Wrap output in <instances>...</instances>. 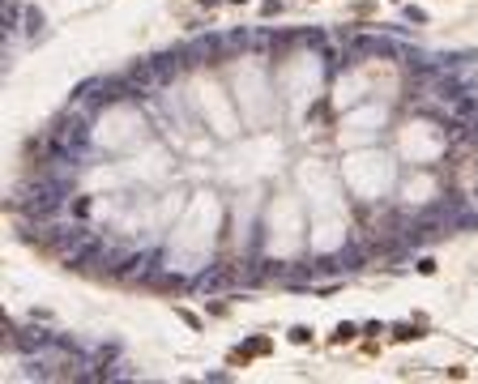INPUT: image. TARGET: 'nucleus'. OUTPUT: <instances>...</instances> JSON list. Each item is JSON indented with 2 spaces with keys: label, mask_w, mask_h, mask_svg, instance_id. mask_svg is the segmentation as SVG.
Masks as SVG:
<instances>
[{
  "label": "nucleus",
  "mask_w": 478,
  "mask_h": 384,
  "mask_svg": "<svg viewBox=\"0 0 478 384\" xmlns=\"http://www.w3.org/2000/svg\"><path fill=\"white\" fill-rule=\"evenodd\" d=\"M47 141H51L60 154H73V150L85 141V124H81V120H64V124H60V128H56Z\"/></svg>",
  "instance_id": "nucleus-1"
},
{
  "label": "nucleus",
  "mask_w": 478,
  "mask_h": 384,
  "mask_svg": "<svg viewBox=\"0 0 478 384\" xmlns=\"http://www.w3.org/2000/svg\"><path fill=\"white\" fill-rule=\"evenodd\" d=\"M21 30H26V34H38V30H43V13H38V9H26V26H21Z\"/></svg>",
  "instance_id": "nucleus-2"
},
{
  "label": "nucleus",
  "mask_w": 478,
  "mask_h": 384,
  "mask_svg": "<svg viewBox=\"0 0 478 384\" xmlns=\"http://www.w3.org/2000/svg\"><path fill=\"white\" fill-rule=\"evenodd\" d=\"M355 333H359V329H355V325H338V329H333V338H329V342H350V338H355Z\"/></svg>",
  "instance_id": "nucleus-3"
},
{
  "label": "nucleus",
  "mask_w": 478,
  "mask_h": 384,
  "mask_svg": "<svg viewBox=\"0 0 478 384\" xmlns=\"http://www.w3.org/2000/svg\"><path fill=\"white\" fill-rule=\"evenodd\" d=\"M308 338H312V329H303V325H299V329H291V342H299V346H303Z\"/></svg>",
  "instance_id": "nucleus-4"
},
{
  "label": "nucleus",
  "mask_w": 478,
  "mask_h": 384,
  "mask_svg": "<svg viewBox=\"0 0 478 384\" xmlns=\"http://www.w3.org/2000/svg\"><path fill=\"white\" fill-rule=\"evenodd\" d=\"M393 333H398V342H410V338H419V333H415V325H402V329H393Z\"/></svg>",
  "instance_id": "nucleus-5"
}]
</instances>
